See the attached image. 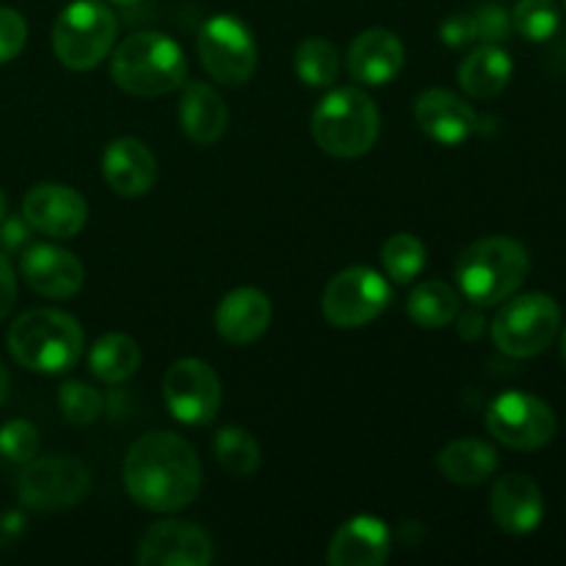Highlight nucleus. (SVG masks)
Masks as SVG:
<instances>
[{
  "mask_svg": "<svg viewBox=\"0 0 566 566\" xmlns=\"http://www.w3.org/2000/svg\"><path fill=\"white\" fill-rule=\"evenodd\" d=\"M512 25L528 42H547L556 36L562 14L553 0H517L512 11Z\"/></svg>",
  "mask_w": 566,
  "mask_h": 566,
  "instance_id": "obj_30",
  "label": "nucleus"
},
{
  "mask_svg": "<svg viewBox=\"0 0 566 566\" xmlns=\"http://www.w3.org/2000/svg\"><path fill=\"white\" fill-rule=\"evenodd\" d=\"M392 534L374 514H357L335 531L326 551L332 566H381L390 558Z\"/></svg>",
  "mask_w": 566,
  "mask_h": 566,
  "instance_id": "obj_17",
  "label": "nucleus"
},
{
  "mask_svg": "<svg viewBox=\"0 0 566 566\" xmlns=\"http://www.w3.org/2000/svg\"><path fill=\"white\" fill-rule=\"evenodd\" d=\"M28 285L44 298H72L83 287L86 269L70 249L53 243H36L20 260Z\"/></svg>",
  "mask_w": 566,
  "mask_h": 566,
  "instance_id": "obj_16",
  "label": "nucleus"
},
{
  "mask_svg": "<svg viewBox=\"0 0 566 566\" xmlns=\"http://www.w3.org/2000/svg\"><path fill=\"white\" fill-rule=\"evenodd\" d=\"M486 431L512 451H539L556 434V415L542 398L509 390L486 409Z\"/></svg>",
  "mask_w": 566,
  "mask_h": 566,
  "instance_id": "obj_11",
  "label": "nucleus"
},
{
  "mask_svg": "<svg viewBox=\"0 0 566 566\" xmlns=\"http://www.w3.org/2000/svg\"><path fill=\"white\" fill-rule=\"evenodd\" d=\"M390 282L368 265H354L329 280L324 291L326 321L337 329H359L379 318L390 304Z\"/></svg>",
  "mask_w": 566,
  "mask_h": 566,
  "instance_id": "obj_10",
  "label": "nucleus"
},
{
  "mask_svg": "<svg viewBox=\"0 0 566 566\" xmlns=\"http://www.w3.org/2000/svg\"><path fill=\"white\" fill-rule=\"evenodd\" d=\"M415 119L426 136L446 147L464 144L481 125L473 105L448 88H426L415 103Z\"/></svg>",
  "mask_w": 566,
  "mask_h": 566,
  "instance_id": "obj_15",
  "label": "nucleus"
},
{
  "mask_svg": "<svg viewBox=\"0 0 566 566\" xmlns=\"http://www.w3.org/2000/svg\"><path fill=\"white\" fill-rule=\"evenodd\" d=\"M562 329V307L547 293L509 296L492 321V340L503 354L528 359L553 346Z\"/></svg>",
  "mask_w": 566,
  "mask_h": 566,
  "instance_id": "obj_7",
  "label": "nucleus"
},
{
  "mask_svg": "<svg viewBox=\"0 0 566 566\" xmlns=\"http://www.w3.org/2000/svg\"><path fill=\"white\" fill-rule=\"evenodd\" d=\"M564 9H566V0H564Z\"/></svg>",
  "mask_w": 566,
  "mask_h": 566,
  "instance_id": "obj_43",
  "label": "nucleus"
},
{
  "mask_svg": "<svg viewBox=\"0 0 566 566\" xmlns=\"http://www.w3.org/2000/svg\"><path fill=\"white\" fill-rule=\"evenodd\" d=\"M199 59L210 77L224 86H243L258 72V44L252 31L232 14H216L199 28Z\"/></svg>",
  "mask_w": 566,
  "mask_h": 566,
  "instance_id": "obj_9",
  "label": "nucleus"
},
{
  "mask_svg": "<svg viewBox=\"0 0 566 566\" xmlns=\"http://www.w3.org/2000/svg\"><path fill=\"white\" fill-rule=\"evenodd\" d=\"M122 479L136 506L169 514L197 501L202 490V464L191 442L180 434L149 431L127 451Z\"/></svg>",
  "mask_w": 566,
  "mask_h": 566,
  "instance_id": "obj_1",
  "label": "nucleus"
},
{
  "mask_svg": "<svg viewBox=\"0 0 566 566\" xmlns=\"http://www.w3.org/2000/svg\"><path fill=\"white\" fill-rule=\"evenodd\" d=\"M6 208H9V202H6V193H3V188H0V221L6 219Z\"/></svg>",
  "mask_w": 566,
  "mask_h": 566,
  "instance_id": "obj_40",
  "label": "nucleus"
},
{
  "mask_svg": "<svg viewBox=\"0 0 566 566\" xmlns=\"http://www.w3.org/2000/svg\"><path fill=\"white\" fill-rule=\"evenodd\" d=\"M103 177L119 197H144L158 180V160L138 138H114L103 153Z\"/></svg>",
  "mask_w": 566,
  "mask_h": 566,
  "instance_id": "obj_20",
  "label": "nucleus"
},
{
  "mask_svg": "<svg viewBox=\"0 0 566 566\" xmlns=\"http://www.w3.org/2000/svg\"><path fill=\"white\" fill-rule=\"evenodd\" d=\"M379 108L363 88H332L313 114V138L332 158H363L379 138Z\"/></svg>",
  "mask_w": 566,
  "mask_h": 566,
  "instance_id": "obj_5",
  "label": "nucleus"
},
{
  "mask_svg": "<svg viewBox=\"0 0 566 566\" xmlns=\"http://www.w3.org/2000/svg\"><path fill=\"white\" fill-rule=\"evenodd\" d=\"M28 42V25L22 14L9 6H0V64H9L11 59L22 53Z\"/></svg>",
  "mask_w": 566,
  "mask_h": 566,
  "instance_id": "obj_34",
  "label": "nucleus"
},
{
  "mask_svg": "<svg viewBox=\"0 0 566 566\" xmlns=\"http://www.w3.org/2000/svg\"><path fill=\"white\" fill-rule=\"evenodd\" d=\"M111 3H116V6H136V3H142V0H111Z\"/></svg>",
  "mask_w": 566,
  "mask_h": 566,
  "instance_id": "obj_41",
  "label": "nucleus"
},
{
  "mask_svg": "<svg viewBox=\"0 0 566 566\" xmlns=\"http://www.w3.org/2000/svg\"><path fill=\"white\" fill-rule=\"evenodd\" d=\"M531 260L520 241L506 235L481 238L457 260L459 291L475 307H495L523 287Z\"/></svg>",
  "mask_w": 566,
  "mask_h": 566,
  "instance_id": "obj_2",
  "label": "nucleus"
},
{
  "mask_svg": "<svg viewBox=\"0 0 566 566\" xmlns=\"http://www.w3.org/2000/svg\"><path fill=\"white\" fill-rule=\"evenodd\" d=\"M28 241V221L3 219L0 221V247L17 249Z\"/></svg>",
  "mask_w": 566,
  "mask_h": 566,
  "instance_id": "obj_37",
  "label": "nucleus"
},
{
  "mask_svg": "<svg viewBox=\"0 0 566 566\" xmlns=\"http://www.w3.org/2000/svg\"><path fill=\"white\" fill-rule=\"evenodd\" d=\"M440 36H442V42H446L448 48H453V50L470 48L473 42H479L473 14H464V11H459V14H451L440 25Z\"/></svg>",
  "mask_w": 566,
  "mask_h": 566,
  "instance_id": "obj_35",
  "label": "nucleus"
},
{
  "mask_svg": "<svg viewBox=\"0 0 566 566\" xmlns=\"http://www.w3.org/2000/svg\"><path fill=\"white\" fill-rule=\"evenodd\" d=\"M293 64H296L298 81L313 88L332 86L340 75V55H337L335 44L326 39H304L296 48Z\"/></svg>",
  "mask_w": 566,
  "mask_h": 566,
  "instance_id": "obj_27",
  "label": "nucleus"
},
{
  "mask_svg": "<svg viewBox=\"0 0 566 566\" xmlns=\"http://www.w3.org/2000/svg\"><path fill=\"white\" fill-rule=\"evenodd\" d=\"M227 111L224 97L205 81H188L180 97V125L182 133L199 147L216 144L227 130Z\"/></svg>",
  "mask_w": 566,
  "mask_h": 566,
  "instance_id": "obj_22",
  "label": "nucleus"
},
{
  "mask_svg": "<svg viewBox=\"0 0 566 566\" xmlns=\"http://www.w3.org/2000/svg\"><path fill=\"white\" fill-rule=\"evenodd\" d=\"M492 517L506 534H534L545 517V497L539 484L523 473H509L495 481L490 497Z\"/></svg>",
  "mask_w": 566,
  "mask_h": 566,
  "instance_id": "obj_18",
  "label": "nucleus"
},
{
  "mask_svg": "<svg viewBox=\"0 0 566 566\" xmlns=\"http://www.w3.org/2000/svg\"><path fill=\"white\" fill-rule=\"evenodd\" d=\"M512 55L497 44H481L459 66V86L473 99H492L512 81Z\"/></svg>",
  "mask_w": 566,
  "mask_h": 566,
  "instance_id": "obj_23",
  "label": "nucleus"
},
{
  "mask_svg": "<svg viewBox=\"0 0 566 566\" xmlns=\"http://www.w3.org/2000/svg\"><path fill=\"white\" fill-rule=\"evenodd\" d=\"M459 324H457V329H459V335L464 337V340H479L481 335H484V315L479 313V310H468V313H462V310H459Z\"/></svg>",
  "mask_w": 566,
  "mask_h": 566,
  "instance_id": "obj_38",
  "label": "nucleus"
},
{
  "mask_svg": "<svg viewBox=\"0 0 566 566\" xmlns=\"http://www.w3.org/2000/svg\"><path fill=\"white\" fill-rule=\"evenodd\" d=\"M39 431L31 420H9L6 426H0V457L6 462L25 464L31 462L39 453Z\"/></svg>",
  "mask_w": 566,
  "mask_h": 566,
  "instance_id": "obj_32",
  "label": "nucleus"
},
{
  "mask_svg": "<svg viewBox=\"0 0 566 566\" xmlns=\"http://www.w3.org/2000/svg\"><path fill=\"white\" fill-rule=\"evenodd\" d=\"M136 558L144 566H208L213 542L188 520H160L142 536Z\"/></svg>",
  "mask_w": 566,
  "mask_h": 566,
  "instance_id": "obj_13",
  "label": "nucleus"
},
{
  "mask_svg": "<svg viewBox=\"0 0 566 566\" xmlns=\"http://www.w3.org/2000/svg\"><path fill=\"white\" fill-rule=\"evenodd\" d=\"M92 490V473L75 457H33L22 464L17 495L36 512H64L77 506Z\"/></svg>",
  "mask_w": 566,
  "mask_h": 566,
  "instance_id": "obj_8",
  "label": "nucleus"
},
{
  "mask_svg": "<svg viewBox=\"0 0 566 566\" xmlns=\"http://www.w3.org/2000/svg\"><path fill=\"white\" fill-rule=\"evenodd\" d=\"M14 302H17L14 269H11V263L6 254H0V321L11 313Z\"/></svg>",
  "mask_w": 566,
  "mask_h": 566,
  "instance_id": "obj_36",
  "label": "nucleus"
},
{
  "mask_svg": "<svg viewBox=\"0 0 566 566\" xmlns=\"http://www.w3.org/2000/svg\"><path fill=\"white\" fill-rule=\"evenodd\" d=\"M562 359H564V368H566V329H564V335H562Z\"/></svg>",
  "mask_w": 566,
  "mask_h": 566,
  "instance_id": "obj_42",
  "label": "nucleus"
},
{
  "mask_svg": "<svg viewBox=\"0 0 566 566\" xmlns=\"http://www.w3.org/2000/svg\"><path fill=\"white\" fill-rule=\"evenodd\" d=\"M475 20V33H479V42L484 44H501L506 42L509 33H512V14L503 9L501 3H481L473 11Z\"/></svg>",
  "mask_w": 566,
  "mask_h": 566,
  "instance_id": "obj_33",
  "label": "nucleus"
},
{
  "mask_svg": "<svg viewBox=\"0 0 566 566\" xmlns=\"http://www.w3.org/2000/svg\"><path fill=\"white\" fill-rule=\"evenodd\" d=\"M213 453L230 475L247 479L260 468V446L241 426H224L213 440Z\"/></svg>",
  "mask_w": 566,
  "mask_h": 566,
  "instance_id": "obj_28",
  "label": "nucleus"
},
{
  "mask_svg": "<svg viewBox=\"0 0 566 566\" xmlns=\"http://www.w3.org/2000/svg\"><path fill=\"white\" fill-rule=\"evenodd\" d=\"M381 265L396 285H409L426 269V247L418 235L398 232L381 247Z\"/></svg>",
  "mask_w": 566,
  "mask_h": 566,
  "instance_id": "obj_29",
  "label": "nucleus"
},
{
  "mask_svg": "<svg viewBox=\"0 0 566 566\" xmlns=\"http://www.w3.org/2000/svg\"><path fill=\"white\" fill-rule=\"evenodd\" d=\"M6 398H9V374H6V368L0 365V407H3Z\"/></svg>",
  "mask_w": 566,
  "mask_h": 566,
  "instance_id": "obj_39",
  "label": "nucleus"
},
{
  "mask_svg": "<svg viewBox=\"0 0 566 566\" xmlns=\"http://www.w3.org/2000/svg\"><path fill=\"white\" fill-rule=\"evenodd\" d=\"M437 468L451 484L479 486L497 470V451L484 440L462 437V440L448 442L437 457Z\"/></svg>",
  "mask_w": 566,
  "mask_h": 566,
  "instance_id": "obj_24",
  "label": "nucleus"
},
{
  "mask_svg": "<svg viewBox=\"0 0 566 566\" xmlns=\"http://www.w3.org/2000/svg\"><path fill=\"white\" fill-rule=\"evenodd\" d=\"M138 365H142V348L122 332L103 335L88 352V368L105 385H122L136 374Z\"/></svg>",
  "mask_w": 566,
  "mask_h": 566,
  "instance_id": "obj_25",
  "label": "nucleus"
},
{
  "mask_svg": "<svg viewBox=\"0 0 566 566\" xmlns=\"http://www.w3.org/2000/svg\"><path fill=\"white\" fill-rule=\"evenodd\" d=\"M188 59L180 44L160 31H138L116 48L111 77L136 97H160L186 83Z\"/></svg>",
  "mask_w": 566,
  "mask_h": 566,
  "instance_id": "obj_3",
  "label": "nucleus"
},
{
  "mask_svg": "<svg viewBox=\"0 0 566 566\" xmlns=\"http://www.w3.org/2000/svg\"><path fill=\"white\" fill-rule=\"evenodd\" d=\"M164 401L171 418L186 426H205L219 415L221 379L205 359H177L164 376Z\"/></svg>",
  "mask_w": 566,
  "mask_h": 566,
  "instance_id": "obj_12",
  "label": "nucleus"
},
{
  "mask_svg": "<svg viewBox=\"0 0 566 566\" xmlns=\"http://www.w3.org/2000/svg\"><path fill=\"white\" fill-rule=\"evenodd\" d=\"M22 219L42 235L75 238L86 227L88 205L75 188L61 182H39L22 199Z\"/></svg>",
  "mask_w": 566,
  "mask_h": 566,
  "instance_id": "obj_14",
  "label": "nucleus"
},
{
  "mask_svg": "<svg viewBox=\"0 0 566 566\" xmlns=\"http://www.w3.org/2000/svg\"><path fill=\"white\" fill-rule=\"evenodd\" d=\"M59 407L72 426H88L103 415L105 401L97 387L72 379L59 387Z\"/></svg>",
  "mask_w": 566,
  "mask_h": 566,
  "instance_id": "obj_31",
  "label": "nucleus"
},
{
  "mask_svg": "<svg viewBox=\"0 0 566 566\" xmlns=\"http://www.w3.org/2000/svg\"><path fill=\"white\" fill-rule=\"evenodd\" d=\"M216 329L232 346H249L271 324V298L258 287H238L221 298L216 310Z\"/></svg>",
  "mask_w": 566,
  "mask_h": 566,
  "instance_id": "obj_21",
  "label": "nucleus"
},
{
  "mask_svg": "<svg viewBox=\"0 0 566 566\" xmlns=\"http://www.w3.org/2000/svg\"><path fill=\"white\" fill-rule=\"evenodd\" d=\"M403 44L387 28H368L348 48V75L363 86H387L403 70Z\"/></svg>",
  "mask_w": 566,
  "mask_h": 566,
  "instance_id": "obj_19",
  "label": "nucleus"
},
{
  "mask_svg": "<svg viewBox=\"0 0 566 566\" xmlns=\"http://www.w3.org/2000/svg\"><path fill=\"white\" fill-rule=\"evenodd\" d=\"M9 352L33 374H66L83 354V329L70 313L36 307L22 313L9 329Z\"/></svg>",
  "mask_w": 566,
  "mask_h": 566,
  "instance_id": "obj_4",
  "label": "nucleus"
},
{
  "mask_svg": "<svg viewBox=\"0 0 566 566\" xmlns=\"http://www.w3.org/2000/svg\"><path fill=\"white\" fill-rule=\"evenodd\" d=\"M116 17L99 0H75L59 14L53 25V53L75 72L103 64L116 42Z\"/></svg>",
  "mask_w": 566,
  "mask_h": 566,
  "instance_id": "obj_6",
  "label": "nucleus"
},
{
  "mask_svg": "<svg viewBox=\"0 0 566 566\" xmlns=\"http://www.w3.org/2000/svg\"><path fill=\"white\" fill-rule=\"evenodd\" d=\"M459 310H462L459 293L448 282H420L407 298V315L423 329H442L453 324Z\"/></svg>",
  "mask_w": 566,
  "mask_h": 566,
  "instance_id": "obj_26",
  "label": "nucleus"
}]
</instances>
